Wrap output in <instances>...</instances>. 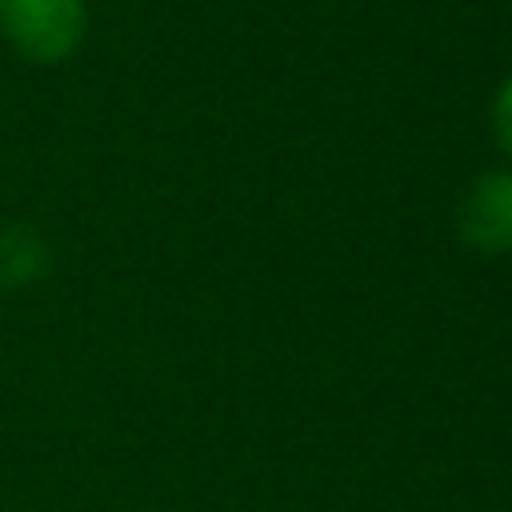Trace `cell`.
<instances>
[{
    "label": "cell",
    "mask_w": 512,
    "mask_h": 512,
    "mask_svg": "<svg viewBox=\"0 0 512 512\" xmlns=\"http://www.w3.org/2000/svg\"><path fill=\"white\" fill-rule=\"evenodd\" d=\"M88 36V0H0V40L28 64H64Z\"/></svg>",
    "instance_id": "obj_1"
},
{
    "label": "cell",
    "mask_w": 512,
    "mask_h": 512,
    "mask_svg": "<svg viewBox=\"0 0 512 512\" xmlns=\"http://www.w3.org/2000/svg\"><path fill=\"white\" fill-rule=\"evenodd\" d=\"M460 240L480 256L512 252V168L480 172L456 208Z\"/></svg>",
    "instance_id": "obj_2"
},
{
    "label": "cell",
    "mask_w": 512,
    "mask_h": 512,
    "mask_svg": "<svg viewBox=\"0 0 512 512\" xmlns=\"http://www.w3.org/2000/svg\"><path fill=\"white\" fill-rule=\"evenodd\" d=\"M492 128H496V140L504 152H512V76L500 84L496 100H492Z\"/></svg>",
    "instance_id": "obj_3"
}]
</instances>
